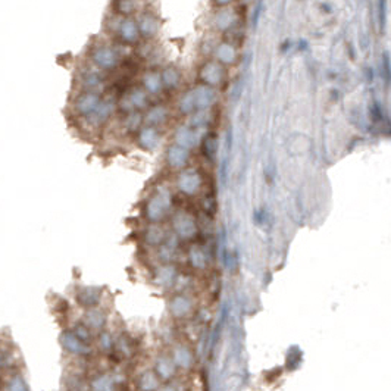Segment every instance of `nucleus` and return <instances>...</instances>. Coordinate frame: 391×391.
<instances>
[{
  "label": "nucleus",
  "mask_w": 391,
  "mask_h": 391,
  "mask_svg": "<svg viewBox=\"0 0 391 391\" xmlns=\"http://www.w3.org/2000/svg\"><path fill=\"white\" fill-rule=\"evenodd\" d=\"M171 206V196L162 191L158 196H154L147 206V216L151 221H159L164 218L166 209Z\"/></svg>",
  "instance_id": "obj_1"
},
{
  "label": "nucleus",
  "mask_w": 391,
  "mask_h": 391,
  "mask_svg": "<svg viewBox=\"0 0 391 391\" xmlns=\"http://www.w3.org/2000/svg\"><path fill=\"white\" fill-rule=\"evenodd\" d=\"M59 343L66 351H69L72 355H87V353H90V348L87 347V344L83 343L72 331L62 332L59 337Z\"/></svg>",
  "instance_id": "obj_2"
},
{
  "label": "nucleus",
  "mask_w": 391,
  "mask_h": 391,
  "mask_svg": "<svg viewBox=\"0 0 391 391\" xmlns=\"http://www.w3.org/2000/svg\"><path fill=\"white\" fill-rule=\"evenodd\" d=\"M174 229L181 239H191L196 234V222L187 213H178L174 219Z\"/></svg>",
  "instance_id": "obj_3"
},
{
  "label": "nucleus",
  "mask_w": 391,
  "mask_h": 391,
  "mask_svg": "<svg viewBox=\"0 0 391 391\" xmlns=\"http://www.w3.org/2000/svg\"><path fill=\"white\" fill-rule=\"evenodd\" d=\"M100 288L97 287H84L80 290V293L76 294V299L80 301L81 306L84 307H94L99 300H100Z\"/></svg>",
  "instance_id": "obj_4"
},
{
  "label": "nucleus",
  "mask_w": 391,
  "mask_h": 391,
  "mask_svg": "<svg viewBox=\"0 0 391 391\" xmlns=\"http://www.w3.org/2000/svg\"><path fill=\"white\" fill-rule=\"evenodd\" d=\"M177 281V271L172 265H164L156 271V277H154V283L158 286L164 287V288H169L175 284Z\"/></svg>",
  "instance_id": "obj_5"
},
{
  "label": "nucleus",
  "mask_w": 391,
  "mask_h": 391,
  "mask_svg": "<svg viewBox=\"0 0 391 391\" xmlns=\"http://www.w3.org/2000/svg\"><path fill=\"white\" fill-rule=\"evenodd\" d=\"M178 185L184 193L193 194L200 187V177L196 172H185L180 177Z\"/></svg>",
  "instance_id": "obj_6"
},
{
  "label": "nucleus",
  "mask_w": 391,
  "mask_h": 391,
  "mask_svg": "<svg viewBox=\"0 0 391 391\" xmlns=\"http://www.w3.org/2000/svg\"><path fill=\"white\" fill-rule=\"evenodd\" d=\"M106 324V316L100 309L96 307H90L86 315H84V325H87L89 328L93 330H100L103 328V325Z\"/></svg>",
  "instance_id": "obj_7"
},
{
  "label": "nucleus",
  "mask_w": 391,
  "mask_h": 391,
  "mask_svg": "<svg viewBox=\"0 0 391 391\" xmlns=\"http://www.w3.org/2000/svg\"><path fill=\"white\" fill-rule=\"evenodd\" d=\"M191 306L193 303L188 297L185 296H177L171 300V304H169V309H171V314L177 318H181V316H185L190 310H191Z\"/></svg>",
  "instance_id": "obj_8"
},
{
  "label": "nucleus",
  "mask_w": 391,
  "mask_h": 391,
  "mask_svg": "<svg viewBox=\"0 0 391 391\" xmlns=\"http://www.w3.org/2000/svg\"><path fill=\"white\" fill-rule=\"evenodd\" d=\"M172 356H174V363H175L177 366H180L182 369L191 368V365H193V355H191V351L185 346L175 347Z\"/></svg>",
  "instance_id": "obj_9"
},
{
  "label": "nucleus",
  "mask_w": 391,
  "mask_h": 391,
  "mask_svg": "<svg viewBox=\"0 0 391 391\" xmlns=\"http://www.w3.org/2000/svg\"><path fill=\"white\" fill-rule=\"evenodd\" d=\"M156 372L158 375L164 379H169L171 376L175 374V363L174 361H171L169 358L166 356H161L158 361H156Z\"/></svg>",
  "instance_id": "obj_10"
},
{
  "label": "nucleus",
  "mask_w": 391,
  "mask_h": 391,
  "mask_svg": "<svg viewBox=\"0 0 391 391\" xmlns=\"http://www.w3.org/2000/svg\"><path fill=\"white\" fill-rule=\"evenodd\" d=\"M93 391H113L115 390V379L112 375H99L91 382Z\"/></svg>",
  "instance_id": "obj_11"
},
{
  "label": "nucleus",
  "mask_w": 391,
  "mask_h": 391,
  "mask_svg": "<svg viewBox=\"0 0 391 391\" xmlns=\"http://www.w3.org/2000/svg\"><path fill=\"white\" fill-rule=\"evenodd\" d=\"M188 257H190L191 266H194L197 269H203L208 265V257L200 247H193L188 253Z\"/></svg>",
  "instance_id": "obj_12"
},
{
  "label": "nucleus",
  "mask_w": 391,
  "mask_h": 391,
  "mask_svg": "<svg viewBox=\"0 0 391 391\" xmlns=\"http://www.w3.org/2000/svg\"><path fill=\"white\" fill-rule=\"evenodd\" d=\"M140 388L143 391H156L159 388L158 375L153 372H144L140 378Z\"/></svg>",
  "instance_id": "obj_13"
},
{
  "label": "nucleus",
  "mask_w": 391,
  "mask_h": 391,
  "mask_svg": "<svg viewBox=\"0 0 391 391\" xmlns=\"http://www.w3.org/2000/svg\"><path fill=\"white\" fill-rule=\"evenodd\" d=\"M175 252H177V240L175 239H171L168 240L165 246H162V250H161V257L169 262L172 260V257L175 256Z\"/></svg>",
  "instance_id": "obj_14"
},
{
  "label": "nucleus",
  "mask_w": 391,
  "mask_h": 391,
  "mask_svg": "<svg viewBox=\"0 0 391 391\" xmlns=\"http://www.w3.org/2000/svg\"><path fill=\"white\" fill-rule=\"evenodd\" d=\"M8 391H28V385L22 375H15L8 384Z\"/></svg>",
  "instance_id": "obj_15"
},
{
  "label": "nucleus",
  "mask_w": 391,
  "mask_h": 391,
  "mask_svg": "<svg viewBox=\"0 0 391 391\" xmlns=\"http://www.w3.org/2000/svg\"><path fill=\"white\" fill-rule=\"evenodd\" d=\"M146 239H147V241H149L150 244H159V243H162V240L165 239V236H164V231H162L159 226H151V228H149V231H147Z\"/></svg>",
  "instance_id": "obj_16"
},
{
  "label": "nucleus",
  "mask_w": 391,
  "mask_h": 391,
  "mask_svg": "<svg viewBox=\"0 0 391 391\" xmlns=\"http://www.w3.org/2000/svg\"><path fill=\"white\" fill-rule=\"evenodd\" d=\"M74 334H75L76 337L83 341V343H87L89 340L91 338L90 331H89V327L87 325H84V324H78L75 325V328H74Z\"/></svg>",
  "instance_id": "obj_17"
},
{
  "label": "nucleus",
  "mask_w": 391,
  "mask_h": 391,
  "mask_svg": "<svg viewBox=\"0 0 391 391\" xmlns=\"http://www.w3.org/2000/svg\"><path fill=\"white\" fill-rule=\"evenodd\" d=\"M112 338H110V334H107V332H102V335H100V346L103 350H110L112 348Z\"/></svg>",
  "instance_id": "obj_18"
},
{
  "label": "nucleus",
  "mask_w": 391,
  "mask_h": 391,
  "mask_svg": "<svg viewBox=\"0 0 391 391\" xmlns=\"http://www.w3.org/2000/svg\"><path fill=\"white\" fill-rule=\"evenodd\" d=\"M158 391H177V390H175V387H172V385H166V387H164V388H161V390H158Z\"/></svg>",
  "instance_id": "obj_19"
},
{
  "label": "nucleus",
  "mask_w": 391,
  "mask_h": 391,
  "mask_svg": "<svg viewBox=\"0 0 391 391\" xmlns=\"http://www.w3.org/2000/svg\"><path fill=\"white\" fill-rule=\"evenodd\" d=\"M3 361H5V356H3V351L0 350V368L3 366Z\"/></svg>",
  "instance_id": "obj_20"
}]
</instances>
